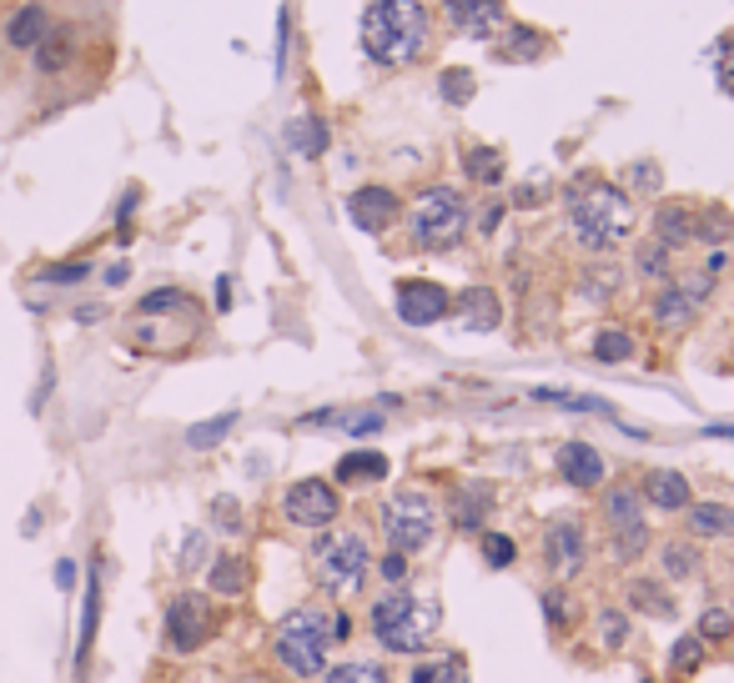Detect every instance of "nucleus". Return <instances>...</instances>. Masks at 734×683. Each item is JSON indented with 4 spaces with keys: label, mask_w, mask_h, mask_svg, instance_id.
Listing matches in <instances>:
<instances>
[{
    "label": "nucleus",
    "mask_w": 734,
    "mask_h": 683,
    "mask_svg": "<svg viewBox=\"0 0 734 683\" xmlns=\"http://www.w3.org/2000/svg\"><path fill=\"white\" fill-rule=\"evenodd\" d=\"M564 206H569V232L583 251L604 257L634 232V201L629 191H619L604 177H579L564 191Z\"/></svg>",
    "instance_id": "1"
},
{
    "label": "nucleus",
    "mask_w": 734,
    "mask_h": 683,
    "mask_svg": "<svg viewBox=\"0 0 734 683\" xmlns=\"http://www.w3.org/2000/svg\"><path fill=\"white\" fill-rule=\"evenodd\" d=\"M433 46V15L423 0H372L363 11V51L378 66H413Z\"/></svg>",
    "instance_id": "2"
},
{
    "label": "nucleus",
    "mask_w": 734,
    "mask_h": 683,
    "mask_svg": "<svg viewBox=\"0 0 734 683\" xmlns=\"http://www.w3.org/2000/svg\"><path fill=\"white\" fill-rule=\"evenodd\" d=\"M403 222H408V247L448 251L468 236V226H474V206H468V197H463L458 187L438 181V187L418 191L413 206H403Z\"/></svg>",
    "instance_id": "3"
},
{
    "label": "nucleus",
    "mask_w": 734,
    "mask_h": 683,
    "mask_svg": "<svg viewBox=\"0 0 734 683\" xmlns=\"http://www.w3.org/2000/svg\"><path fill=\"white\" fill-rule=\"evenodd\" d=\"M367 628L388 653H423L433 628H438V603H418L413 593L392 589L382 598H372L367 608Z\"/></svg>",
    "instance_id": "4"
},
{
    "label": "nucleus",
    "mask_w": 734,
    "mask_h": 683,
    "mask_svg": "<svg viewBox=\"0 0 734 683\" xmlns=\"http://www.w3.org/2000/svg\"><path fill=\"white\" fill-rule=\"evenodd\" d=\"M327 648H332V618L322 608H297L277 624L273 653L292 679H322L327 673Z\"/></svg>",
    "instance_id": "5"
},
{
    "label": "nucleus",
    "mask_w": 734,
    "mask_h": 683,
    "mask_svg": "<svg viewBox=\"0 0 734 683\" xmlns=\"http://www.w3.org/2000/svg\"><path fill=\"white\" fill-rule=\"evenodd\" d=\"M308 568H312V583H318L327 598H347V593L363 589L367 568H372V553H367V542L357 533H322L312 542L308 553Z\"/></svg>",
    "instance_id": "6"
},
{
    "label": "nucleus",
    "mask_w": 734,
    "mask_h": 683,
    "mask_svg": "<svg viewBox=\"0 0 734 683\" xmlns=\"http://www.w3.org/2000/svg\"><path fill=\"white\" fill-rule=\"evenodd\" d=\"M604 523H609V558L614 563H640L649 553V523H644L640 488H609L604 493Z\"/></svg>",
    "instance_id": "7"
},
{
    "label": "nucleus",
    "mask_w": 734,
    "mask_h": 683,
    "mask_svg": "<svg viewBox=\"0 0 734 683\" xmlns=\"http://www.w3.org/2000/svg\"><path fill=\"white\" fill-rule=\"evenodd\" d=\"M433 528H438V507H433L427 493H418V488L398 493L382 507V533H388L392 553H418V548H427V542H433Z\"/></svg>",
    "instance_id": "8"
},
{
    "label": "nucleus",
    "mask_w": 734,
    "mask_h": 683,
    "mask_svg": "<svg viewBox=\"0 0 734 683\" xmlns=\"http://www.w3.org/2000/svg\"><path fill=\"white\" fill-rule=\"evenodd\" d=\"M714 292V271H689V277H669V282L659 287V296H654L649 317L659 332H685L689 322L699 317V306L710 302Z\"/></svg>",
    "instance_id": "9"
},
{
    "label": "nucleus",
    "mask_w": 734,
    "mask_h": 683,
    "mask_svg": "<svg viewBox=\"0 0 734 683\" xmlns=\"http://www.w3.org/2000/svg\"><path fill=\"white\" fill-rule=\"evenodd\" d=\"M162 634H166V648H171V653H197V648L216 634L212 598H207V593H177V598L166 603Z\"/></svg>",
    "instance_id": "10"
},
{
    "label": "nucleus",
    "mask_w": 734,
    "mask_h": 683,
    "mask_svg": "<svg viewBox=\"0 0 734 683\" xmlns=\"http://www.w3.org/2000/svg\"><path fill=\"white\" fill-rule=\"evenodd\" d=\"M337 513H343V497H337V488L327 483V478H302V483H292L282 493V518L292 523V528H332L337 523Z\"/></svg>",
    "instance_id": "11"
},
{
    "label": "nucleus",
    "mask_w": 734,
    "mask_h": 683,
    "mask_svg": "<svg viewBox=\"0 0 734 683\" xmlns=\"http://www.w3.org/2000/svg\"><path fill=\"white\" fill-rule=\"evenodd\" d=\"M589 558V538H583V523L579 518H554L544 528V563L548 573L558 578H574Z\"/></svg>",
    "instance_id": "12"
},
{
    "label": "nucleus",
    "mask_w": 734,
    "mask_h": 683,
    "mask_svg": "<svg viewBox=\"0 0 734 683\" xmlns=\"http://www.w3.org/2000/svg\"><path fill=\"white\" fill-rule=\"evenodd\" d=\"M443 21H448L458 36L493 41L498 31L509 25V5H503V0H443Z\"/></svg>",
    "instance_id": "13"
},
{
    "label": "nucleus",
    "mask_w": 734,
    "mask_h": 683,
    "mask_svg": "<svg viewBox=\"0 0 734 683\" xmlns=\"http://www.w3.org/2000/svg\"><path fill=\"white\" fill-rule=\"evenodd\" d=\"M347 216H353L357 232L382 236L398 216H403V197H398L392 187H357L353 197H347Z\"/></svg>",
    "instance_id": "14"
},
{
    "label": "nucleus",
    "mask_w": 734,
    "mask_h": 683,
    "mask_svg": "<svg viewBox=\"0 0 734 683\" xmlns=\"http://www.w3.org/2000/svg\"><path fill=\"white\" fill-rule=\"evenodd\" d=\"M448 312H453L448 287L423 282V277H413V282H398V317H403L408 327H433V322H443Z\"/></svg>",
    "instance_id": "15"
},
{
    "label": "nucleus",
    "mask_w": 734,
    "mask_h": 683,
    "mask_svg": "<svg viewBox=\"0 0 734 683\" xmlns=\"http://www.w3.org/2000/svg\"><path fill=\"white\" fill-rule=\"evenodd\" d=\"M654 242L669 251L694 247L699 242V206L694 201H659V206H654Z\"/></svg>",
    "instance_id": "16"
},
{
    "label": "nucleus",
    "mask_w": 734,
    "mask_h": 683,
    "mask_svg": "<svg viewBox=\"0 0 734 683\" xmlns=\"http://www.w3.org/2000/svg\"><path fill=\"white\" fill-rule=\"evenodd\" d=\"M604 452L593 448V443H564L558 448V478L569 488H579V493H589V488H604Z\"/></svg>",
    "instance_id": "17"
},
{
    "label": "nucleus",
    "mask_w": 734,
    "mask_h": 683,
    "mask_svg": "<svg viewBox=\"0 0 734 683\" xmlns=\"http://www.w3.org/2000/svg\"><path fill=\"white\" fill-rule=\"evenodd\" d=\"M640 497L649 507H659V513H685V507L694 503V493H689V478H685V472H675V468L644 472V493Z\"/></svg>",
    "instance_id": "18"
},
{
    "label": "nucleus",
    "mask_w": 734,
    "mask_h": 683,
    "mask_svg": "<svg viewBox=\"0 0 734 683\" xmlns=\"http://www.w3.org/2000/svg\"><path fill=\"white\" fill-rule=\"evenodd\" d=\"M453 312H458V322L468 332H493L498 322H503V306H498L493 287H463L458 302H453Z\"/></svg>",
    "instance_id": "19"
},
{
    "label": "nucleus",
    "mask_w": 734,
    "mask_h": 683,
    "mask_svg": "<svg viewBox=\"0 0 734 683\" xmlns=\"http://www.w3.org/2000/svg\"><path fill=\"white\" fill-rule=\"evenodd\" d=\"M488 507H493V488H488V483H463L458 493H453V503H448V518H453V528H458V533H478V528H483V518H488Z\"/></svg>",
    "instance_id": "20"
},
{
    "label": "nucleus",
    "mask_w": 734,
    "mask_h": 683,
    "mask_svg": "<svg viewBox=\"0 0 734 683\" xmlns=\"http://www.w3.org/2000/svg\"><path fill=\"white\" fill-rule=\"evenodd\" d=\"M493 56L498 60H519V66H529V60L548 56V36L544 31H533V25H503V36H493Z\"/></svg>",
    "instance_id": "21"
},
{
    "label": "nucleus",
    "mask_w": 734,
    "mask_h": 683,
    "mask_svg": "<svg viewBox=\"0 0 734 683\" xmlns=\"http://www.w3.org/2000/svg\"><path fill=\"white\" fill-rule=\"evenodd\" d=\"M694 538H734V507L730 503H689L685 507Z\"/></svg>",
    "instance_id": "22"
},
{
    "label": "nucleus",
    "mask_w": 734,
    "mask_h": 683,
    "mask_svg": "<svg viewBox=\"0 0 734 683\" xmlns=\"http://www.w3.org/2000/svg\"><path fill=\"white\" fill-rule=\"evenodd\" d=\"M287 146H292L297 156H308V161H318V156L332 146L327 121H318V116H292V121H287Z\"/></svg>",
    "instance_id": "23"
},
{
    "label": "nucleus",
    "mask_w": 734,
    "mask_h": 683,
    "mask_svg": "<svg viewBox=\"0 0 734 683\" xmlns=\"http://www.w3.org/2000/svg\"><path fill=\"white\" fill-rule=\"evenodd\" d=\"M337 483L343 488H353V483H382L388 478V458L382 452H372V448H363V452H347V458H337Z\"/></svg>",
    "instance_id": "24"
},
{
    "label": "nucleus",
    "mask_w": 734,
    "mask_h": 683,
    "mask_svg": "<svg viewBox=\"0 0 734 683\" xmlns=\"http://www.w3.org/2000/svg\"><path fill=\"white\" fill-rule=\"evenodd\" d=\"M463 171H468V181H478V187H498L503 171H509V161H503L498 146H468V152H463Z\"/></svg>",
    "instance_id": "25"
},
{
    "label": "nucleus",
    "mask_w": 734,
    "mask_h": 683,
    "mask_svg": "<svg viewBox=\"0 0 734 683\" xmlns=\"http://www.w3.org/2000/svg\"><path fill=\"white\" fill-rule=\"evenodd\" d=\"M46 31H51L46 11H41V5H21L15 21H11V31H5V41H11L15 51H36L41 41H46Z\"/></svg>",
    "instance_id": "26"
},
{
    "label": "nucleus",
    "mask_w": 734,
    "mask_h": 683,
    "mask_svg": "<svg viewBox=\"0 0 734 683\" xmlns=\"http://www.w3.org/2000/svg\"><path fill=\"white\" fill-rule=\"evenodd\" d=\"M624 593H629V608H634V613H649V618H675V598H669V593H664L654 578H634Z\"/></svg>",
    "instance_id": "27"
},
{
    "label": "nucleus",
    "mask_w": 734,
    "mask_h": 683,
    "mask_svg": "<svg viewBox=\"0 0 734 683\" xmlns=\"http://www.w3.org/2000/svg\"><path fill=\"white\" fill-rule=\"evenodd\" d=\"M207 583H212L216 598H237L242 589H247V563H242L237 553H216L212 573H207Z\"/></svg>",
    "instance_id": "28"
},
{
    "label": "nucleus",
    "mask_w": 734,
    "mask_h": 683,
    "mask_svg": "<svg viewBox=\"0 0 734 683\" xmlns=\"http://www.w3.org/2000/svg\"><path fill=\"white\" fill-rule=\"evenodd\" d=\"M408 683H468V663L458 653H443V659H423L413 663Z\"/></svg>",
    "instance_id": "29"
},
{
    "label": "nucleus",
    "mask_w": 734,
    "mask_h": 683,
    "mask_svg": "<svg viewBox=\"0 0 734 683\" xmlns=\"http://www.w3.org/2000/svg\"><path fill=\"white\" fill-rule=\"evenodd\" d=\"M659 568L669 578H694L699 573V548H694V542H685V538L664 542V548H659Z\"/></svg>",
    "instance_id": "30"
},
{
    "label": "nucleus",
    "mask_w": 734,
    "mask_h": 683,
    "mask_svg": "<svg viewBox=\"0 0 734 683\" xmlns=\"http://www.w3.org/2000/svg\"><path fill=\"white\" fill-rule=\"evenodd\" d=\"M593 357H599V362H629V357H634V332L629 327H604L599 332V337H593Z\"/></svg>",
    "instance_id": "31"
},
{
    "label": "nucleus",
    "mask_w": 734,
    "mask_h": 683,
    "mask_svg": "<svg viewBox=\"0 0 734 683\" xmlns=\"http://www.w3.org/2000/svg\"><path fill=\"white\" fill-rule=\"evenodd\" d=\"M71 56H76V46H71V36H66V31H46V41H41L36 46V66L41 71H66V66H71Z\"/></svg>",
    "instance_id": "32"
},
{
    "label": "nucleus",
    "mask_w": 734,
    "mask_h": 683,
    "mask_svg": "<svg viewBox=\"0 0 734 683\" xmlns=\"http://www.w3.org/2000/svg\"><path fill=\"white\" fill-rule=\"evenodd\" d=\"M634 271H640V277H649V282H669V277H675V271H669V247H659V242H640V247H634Z\"/></svg>",
    "instance_id": "33"
},
{
    "label": "nucleus",
    "mask_w": 734,
    "mask_h": 683,
    "mask_svg": "<svg viewBox=\"0 0 734 683\" xmlns=\"http://www.w3.org/2000/svg\"><path fill=\"white\" fill-rule=\"evenodd\" d=\"M629 634H634V624H629L624 608H599V648L604 653H619L629 643Z\"/></svg>",
    "instance_id": "34"
},
{
    "label": "nucleus",
    "mask_w": 734,
    "mask_h": 683,
    "mask_svg": "<svg viewBox=\"0 0 734 683\" xmlns=\"http://www.w3.org/2000/svg\"><path fill=\"white\" fill-rule=\"evenodd\" d=\"M322 683H392L382 663H367V659H353V663H337V669L322 673Z\"/></svg>",
    "instance_id": "35"
},
{
    "label": "nucleus",
    "mask_w": 734,
    "mask_h": 683,
    "mask_svg": "<svg viewBox=\"0 0 734 683\" xmlns=\"http://www.w3.org/2000/svg\"><path fill=\"white\" fill-rule=\"evenodd\" d=\"M237 427V413H222V417H207V423H197L187 433V448H197V452H207V448H216L226 433Z\"/></svg>",
    "instance_id": "36"
},
{
    "label": "nucleus",
    "mask_w": 734,
    "mask_h": 683,
    "mask_svg": "<svg viewBox=\"0 0 734 683\" xmlns=\"http://www.w3.org/2000/svg\"><path fill=\"white\" fill-rule=\"evenodd\" d=\"M704 648H710V643H704L699 634H685L675 648H669V669H675L679 679H689V673H694L699 663H704Z\"/></svg>",
    "instance_id": "37"
},
{
    "label": "nucleus",
    "mask_w": 734,
    "mask_h": 683,
    "mask_svg": "<svg viewBox=\"0 0 734 683\" xmlns=\"http://www.w3.org/2000/svg\"><path fill=\"white\" fill-rule=\"evenodd\" d=\"M474 71H463V66H453V71H443L438 76V96L448 101V107H468L474 101Z\"/></svg>",
    "instance_id": "38"
},
{
    "label": "nucleus",
    "mask_w": 734,
    "mask_h": 683,
    "mask_svg": "<svg viewBox=\"0 0 734 683\" xmlns=\"http://www.w3.org/2000/svg\"><path fill=\"white\" fill-rule=\"evenodd\" d=\"M177 306H191V296L181 292V287H162V292H146L142 302H136V312H142V317H162V312H177Z\"/></svg>",
    "instance_id": "39"
},
{
    "label": "nucleus",
    "mask_w": 734,
    "mask_h": 683,
    "mask_svg": "<svg viewBox=\"0 0 734 683\" xmlns=\"http://www.w3.org/2000/svg\"><path fill=\"white\" fill-rule=\"evenodd\" d=\"M513 558H519V542H513L509 533H483V563L488 568H513Z\"/></svg>",
    "instance_id": "40"
},
{
    "label": "nucleus",
    "mask_w": 734,
    "mask_h": 683,
    "mask_svg": "<svg viewBox=\"0 0 734 683\" xmlns=\"http://www.w3.org/2000/svg\"><path fill=\"white\" fill-rule=\"evenodd\" d=\"M699 638H704V643H730V638H734V613L730 608H710L704 618H699Z\"/></svg>",
    "instance_id": "41"
},
{
    "label": "nucleus",
    "mask_w": 734,
    "mask_h": 683,
    "mask_svg": "<svg viewBox=\"0 0 734 683\" xmlns=\"http://www.w3.org/2000/svg\"><path fill=\"white\" fill-rule=\"evenodd\" d=\"M96 618H101V583L91 578V589H86V618H81V648H76V659H86V648H91Z\"/></svg>",
    "instance_id": "42"
},
{
    "label": "nucleus",
    "mask_w": 734,
    "mask_h": 683,
    "mask_svg": "<svg viewBox=\"0 0 734 683\" xmlns=\"http://www.w3.org/2000/svg\"><path fill=\"white\" fill-rule=\"evenodd\" d=\"M714 66H720V86L734 91V36H724L720 46H714Z\"/></svg>",
    "instance_id": "43"
},
{
    "label": "nucleus",
    "mask_w": 734,
    "mask_h": 683,
    "mask_svg": "<svg viewBox=\"0 0 734 683\" xmlns=\"http://www.w3.org/2000/svg\"><path fill=\"white\" fill-rule=\"evenodd\" d=\"M86 261H60V267H51V271H41V282H86Z\"/></svg>",
    "instance_id": "44"
},
{
    "label": "nucleus",
    "mask_w": 734,
    "mask_h": 683,
    "mask_svg": "<svg viewBox=\"0 0 734 683\" xmlns=\"http://www.w3.org/2000/svg\"><path fill=\"white\" fill-rule=\"evenodd\" d=\"M544 613H548V624H554V628L569 624V603H564V589L544 593Z\"/></svg>",
    "instance_id": "45"
},
{
    "label": "nucleus",
    "mask_w": 734,
    "mask_h": 683,
    "mask_svg": "<svg viewBox=\"0 0 734 683\" xmlns=\"http://www.w3.org/2000/svg\"><path fill=\"white\" fill-rule=\"evenodd\" d=\"M212 513L222 518V528H226V533H237V528H242V513H237V503H232V497H216Z\"/></svg>",
    "instance_id": "46"
},
{
    "label": "nucleus",
    "mask_w": 734,
    "mask_h": 683,
    "mask_svg": "<svg viewBox=\"0 0 734 683\" xmlns=\"http://www.w3.org/2000/svg\"><path fill=\"white\" fill-rule=\"evenodd\" d=\"M378 573L388 578V583H403V578H408V553H388L378 563Z\"/></svg>",
    "instance_id": "47"
},
{
    "label": "nucleus",
    "mask_w": 734,
    "mask_h": 683,
    "mask_svg": "<svg viewBox=\"0 0 734 683\" xmlns=\"http://www.w3.org/2000/svg\"><path fill=\"white\" fill-rule=\"evenodd\" d=\"M629 181L640 191H659V171H654V161H640L634 171H629Z\"/></svg>",
    "instance_id": "48"
},
{
    "label": "nucleus",
    "mask_w": 734,
    "mask_h": 683,
    "mask_svg": "<svg viewBox=\"0 0 734 683\" xmlns=\"http://www.w3.org/2000/svg\"><path fill=\"white\" fill-rule=\"evenodd\" d=\"M503 212H509V201H488L483 206V216H478V232H498V222H503Z\"/></svg>",
    "instance_id": "49"
},
{
    "label": "nucleus",
    "mask_w": 734,
    "mask_h": 683,
    "mask_svg": "<svg viewBox=\"0 0 734 683\" xmlns=\"http://www.w3.org/2000/svg\"><path fill=\"white\" fill-rule=\"evenodd\" d=\"M548 197V181H523L519 197H513V206H533V201H544Z\"/></svg>",
    "instance_id": "50"
},
{
    "label": "nucleus",
    "mask_w": 734,
    "mask_h": 683,
    "mask_svg": "<svg viewBox=\"0 0 734 683\" xmlns=\"http://www.w3.org/2000/svg\"><path fill=\"white\" fill-rule=\"evenodd\" d=\"M202 548H207L202 533H191V538H187V553H181V568H197V563H202Z\"/></svg>",
    "instance_id": "51"
},
{
    "label": "nucleus",
    "mask_w": 734,
    "mask_h": 683,
    "mask_svg": "<svg viewBox=\"0 0 734 683\" xmlns=\"http://www.w3.org/2000/svg\"><path fill=\"white\" fill-rule=\"evenodd\" d=\"M332 638H337V643H343V638H353V618H347L343 608L332 613Z\"/></svg>",
    "instance_id": "52"
},
{
    "label": "nucleus",
    "mask_w": 734,
    "mask_h": 683,
    "mask_svg": "<svg viewBox=\"0 0 734 683\" xmlns=\"http://www.w3.org/2000/svg\"><path fill=\"white\" fill-rule=\"evenodd\" d=\"M704 437H730V443H734V423H714V427H704Z\"/></svg>",
    "instance_id": "53"
},
{
    "label": "nucleus",
    "mask_w": 734,
    "mask_h": 683,
    "mask_svg": "<svg viewBox=\"0 0 734 683\" xmlns=\"http://www.w3.org/2000/svg\"><path fill=\"white\" fill-rule=\"evenodd\" d=\"M107 282H111V287H121V282H126V261H116V267L107 271Z\"/></svg>",
    "instance_id": "54"
},
{
    "label": "nucleus",
    "mask_w": 734,
    "mask_h": 683,
    "mask_svg": "<svg viewBox=\"0 0 734 683\" xmlns=\"http://www.w3.org/2000/svg\"><path fill=\"white\" fill-rule=\"evenodd\" d=\"M247 683H257V679H247Z\"/></svg>",
    "instance_id": "55"
},
{
    "label": "nucleus",
    "mask_w": 734,
    "mask_h": 683,
    "mask_svg": "<svg viewBox=\"0 0 734 683\" xmlns=\"http://www.w3.org/2000/svg\"><path fill=\"white\" fill-rule=\"evenodd\" d=\"M644 683H649V679H644Z\"/></svg>",
    "instance_id": "56"
}]
</instances>
